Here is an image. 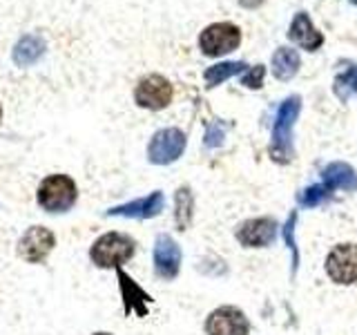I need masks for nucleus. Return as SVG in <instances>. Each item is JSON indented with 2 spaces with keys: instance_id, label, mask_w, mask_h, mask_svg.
<instances>
[{
  "instance_id": "obj_1",
  "label": "nucleus",
  "mask_w": 357,
  "mask_h": 335,
  "mask_svg": "<svg viewBox=\"0 0 357 335\" xmlns=\"http://www.w3.org/2000/svg\"><path fill=\"white\" fill-rule=\"evenodd\" d=\"M299 112H301V96L293 94L282 100V105H279L277 114H275L273 139H271L268 154H271V159L279 165L290 163L295 156L293 134H295V123L299 119Z\"/></svg>"
},
{
  "instance_id": "obj_2",
  "label": "nucleus",
  "mask_w": 357,
  "mask_h": 335,
  "mask_svg": "<svg viewBox=\"0 0 357 335\" xmlns=\"http://www.w3.org/2000/svg\"><path fill=\"white\" fill-rule=\"evenodd\" d=\"M137 253V241L126 232H105L92 244L89 260L96 268H121Z\"/></svg>"
},
{
  "instance_id": "obj_3",
  "label": "nucleus",
  "mask_w": 357,
  "mask_h": 335,
  "mask_svg": "<svg viewBox=\"0 0 357 335\" xmlns=\"http://www.w3.org/2000/svg\"><path fill=\"white\" fill-rule=\"evenodd\" d=\"M324 271L337 286L357 284V241H340L328 251L324 260Z\"/></svg>"
},
{
  "instance_id": "obj_4",
  "label": "nucleus",
  "mask_w": 357,
  "mask_h": 335,
  "mask_svg": "<svg viewBox=\"0 0 357 335\" xmlns=\"http://www.w3.org/2000/svg\"><path fill=\"white\" fill-rule=\"evenodd\" d=\"M78 199V188L72 177L50 174L38 186V204L47 212H67Z\"/></svg>"
},
{
  "instance_id": "obj_5",
  "label": "nucleus",
  "mask_w": 357,
  "mask_h": 335,
  "mask_svg": "<svg viewBox=\"0 0 357 335\" xmlns=\"http://www.w3.org/2000/svg\"><path fill=\"white\" fill-rule=\"evenodd\" d=\"M279 234V221L271 215H261V217H250L241 221L237 228H234V239L241 246V248H268L273 246Z\"/></svg>"
},
{
  "instance_id": "obj_6",
  "label": "nucleus",
  "mask_w": 357,
  "mask_h": 335,
  "mask_svg": "<svg viewBox=\"0 0 357 335\" xmlns=\"http://www.w3.org/2000/svg\"><path fill=\"white\" fill-rule=\"evenodd\" d=\"M188 137L178 128H163L152 134L148 143V161L154 165H170L178 161L185 152Z\"/></svg>"
},
{
  "instance_id": "obj_7",
  "label": "nucleus",
  "mask_w": 357,
  "mask_h": 335,
  "mask_svg": "<svg viewBox=\"0 0 357 335\" xmlns=\"http://www.w3.org/2000/svg\"><path fill=\"white\" fill-rule=\"evenodd\" d=\"M250 331L252 324L248 315L239 306L232 304H223L210 311L204 322L206 335H250Z\"/></svg>"
},
{
  "instance_id": "obj_8",
  "label": "nucleus",
  "mask_w": 357,
  "mask_h": 335,
  "mask_svg": "<svg viewBox=\"0 0 357 335\" xmlns=\"http://www.w3.org/2000/svg\"><path fill=\"white\" fill-rule=\"evenodd\" d=\"M239 43H241V31L237 25H232V22H215V25H210L201 31V36H199L201 52L206 56H212V59L234 52L239 47Z\"/></svg>"
},
{
  "instance_id": "obj_9",
  "label": "nucleus",
  "mask_w": 357,
  "mask_h": 335,
  "mask_svg": "<svg viewBox=\"0 0 357 335\" xmlns=\"http://www.w3.org/2000/svg\"><path fill=\"white\" fill-rule=\"evenodd\" d=\"M154 275L163 282H172L181 273L183 253L172 234L161 232L154 241Z\"/></svg>"
},
{
  "instance_id": "obj_10",
  "label": "nucleus",
  "mask_w": 357,
  "mask_h": 335,
  "mask_svg": "<svg viewBox=\"0 0 357 335\" xmlns=\"http://www.w3.org/2000/svg\"><path fill=\"white\" fill-rule=\"evenodd\" d=\"M174 89L170 85V81L159 74H150L139 81L137 89H134V100H137L139 107L145 110H165L172 103Z\"/></svg>"
},
{
  "instance_id": "obj_11",
  "label": "nucleus",
  "mask_w": 357,
  "mask_h": 335,
  "mask_svg": "<svg viewBox=\"0 0 357 335\" xmlns=\"http://www.w3.org/2000/svg\"><path fill=\"white\" fill-rule=\"evenodd\" d=\"M54 246H56V237L50 228L31 226L18 239V255H20V260H25L29 264H40L47 260V255L54 251Z\"/></svg>"
},
{
  "instance_id": "obj_12",
  "label": "nucleus",
  "mask_w": 357,
  "mask_h": 335,
  "mask_svg": "<svg viewBox=\"0 0 357 335\" xmlns=\"http://www.w3.org/2000/svg\"><path fill=\"white\" fill-rule=\"evenodd\" d=\"M165 208V197L161 190H154L148 197H141V199H134L128 201L123 206H114L109 208L105 215L107 217H126V219H154L159 217Z\"/></svg>"
},
{
  "instance_id": "obj_13",
  "label": "nucleus",
  "mask_w": 357,
  "mask_h": 335,
  "mask_svg": "<svg viewBox=\"0 0 357 335\" xmlns=\"http://www.w3.org/2000/svg\"><path fill=\"white\" fill-rule=\"evenodd\" d=\"M116 277H119V286H121V295H123V308H126V315L130 313H137L139 318L148 315V306L152 297L145 293V290L134 282V279L123 271V268H116Z\"/></svg>"
},
{
  "instance_id": "obj_14",
  "label": "nucleus",
  "mask_w": 357,
  "mask_h": 335,
  "mask_svg": "<svg viewBox=\"0 0 357 335\" xmlns=\"http://www.w3.org/2000/svg\"><path fill=\"white\" fill-rule=\"evenodd\" d=\"M288 38L295 40L297 45H301V47L308 52H317L324 45L321 31H317V27L312 25V20L308 18V14H304V11L295 14L293 22H290V29H288Z\"/></svg>"
},
{
  "instance_id": "obj_15",
  "label": "nucleus",
  "mask_w": 357,
  "mask_h": 335,
  "mask_svg": "<svg viewBox=\"0 0 357 335\" xmlns=\"http://www.w3.org/2000/svg\"><path fill=\"white\" fill-rule=\"evenodd\" d=\"M321 184L331 190H344V193H357V172L351 163L333 161L321 170Z\"/></svg>"
},
{
  "instance_id": "obj_16",
  "label": "nucleus",
  "mask_w": 357,
  "mask_h": 335,
  "mask_svg": "<svg viewBox=\"0 0 357 335\" xmlns=\"http://www.w3.org/2000/svg\"><path fill=\"white\" fill-rule=\"evenodd\" d=\"M195 219V193L190 186H178L174 193V223L178 232H185Z\"/></svg>"
},
{
  "instance_id": "obj_17",
  "label": "nucleus",
  "mask_w": 357,
  "mask_h": 335,
  "mask_svg": "<svg viewBox=\"0 0 357 335\" xmlns=\"http://www.w3.org/2000/svg\"><path fill=\"white\" fill-rule=\"evenodd\" d=\"M299 67H301V59H299L297 50L279 47L273 54V74H275V78H279V81H290V78H295Z\"/></svg>"
},
{
  "instance_id": "obj_18",
  "label": "nucleus",
  "mask_w": 357,
  "mask_h": 335,
  "mask_svg": "<svg viewBox=\"0 0 357 335\" xmlns=\"http://www.w3.org/2000/svg\"><path fill=\"white\" fill-rule=\"evenodd\" d=\"M45 54V40L36 34H29V36H22L14 50V63L18 67H29L31 63H36L40 56Z\"/></svg>"
},
{
  "instance_id": "obj_19",
  "label": "nucleus",
  "mask_w": 357,
  "mask_h": 335,
  "mask_svg": "<svg viewBox=\"0 0 357 335\" xmlns=\"http://www.w3.org/2000/svg\"><path fill=\"white\" fill-rule=\"evenodd\" d=\"M245 63H234V61H228V63H217V65H212V67H208L206 70V74H204V78H206V85L212 89V87H217V85H221V83H226L228 78H232V76H237L239 72H245Z\"/></svg>"
},
{
  "instance_id": "obj_20",
  "label": "nucleus",
  "mask_w": 357,
  "mask_h": 335,
  "mask_svg": "<svg viewBox=\"0 0 357 335\" xmlns=\"http://www.w3.org/2000/svg\"><path fill=\"white\" fill-rule=\"evenodd\" d=\"M333 197V190L328 186H324V184H315V186H308L304 190H299V195H297V204L301 208H317L321 204H326V201Z\"/></svg>"
},
{
  "instance_id": "obj_21",
  "label": "nucleus",
  "mask_w": 357,
  "mask_h": 335,
  "mask_svg": "<svg viewBox=\"0 0 357 335\" xmlns=\"http://www.w3.org/2000/svg\"><path fill=\"white\" fill-rule=\"evenodd\" d=\"M351 92L357 94V67H351V70H346L342 76L335 78V94H337L340 100L346 103Z\"/></svg>"
},
{
  "instance_id": "obj_22",
  "label": "nucleus",
  "mask_w": 357,
  "mask_h": 335,
  "mask_svg": "<svg viewBox=\"0 0 357 335\" xmlns=\"http://www.w3.org/2000/svg\"><path fill=\"white\" fill-rule=\"evenodd\" d=\"M295 226H297V210H293L286 219L284 226V239L288 244L290 253H293V277L297 275V266H299V251H297V239H295Z\"/></svg>"
},
{
  "instance_id": "obj_23",
  "label": "nucleus",
  "mask_w": 357,
  "mask_h": 335,
  "mask_svg": "<svg viewBox=\"0 0 357 335\" xmlns=\"http://www.w3.org/2000/svg\"><path fill=\"white\" fill-rule=\"evenodd\" d=\"M264 76H266V67L264 65H255L250 70H245L241 85L248 89H261L264 87Z\"/></svg>"
},
{
  "instance_id": "obj_24",
  "label": "nucleus",
  "mask_w": 357,
  "mask_h": 335,
  "mask_svg": "<svg viewBox=\"0 0 357 335\" xmlns=\"http://www.w3.org/2000/svg\"><path fill=\"white\" fill-rule=\"evenodd\" d=\"M223 143V130L217 126V123H215V126H210L208 128V134H206V145H208V148H219V145Z\"/></svg>"
},
{
  "instance_id": "obj_25",
  "label": "nucleus",
  "mask_w": 357,
  "mask_h": 335,
  "mask_svg": "<svg viewBox=\"0 0 357 335\" xmlns=\"http://www.w3.org/2000/svg\"><path fill=\"white\" fill-rule=\"evenodd\" d=\"M239 3H241L243 7H250V9H252V7H259V5L264 3V0H239Z\"/></svg>"
},
{
  "instance_id": "obj_26",
  "label": "nucleus",
  "mask_w": 357,
  "mask_h": 335,
  "mask_svg": "<svg viewBox=\"0 0 357 335\" xmlns=\"http://www.w3.org/2000/svg\"><path fill=\"white\" fill-rule=\"evenodd\" d=\"M92 335H112V333H107V331H98V333H92Z\"/></svg>"
},
{
  "instance_id": "obj_27",
  "label": "nucleus",
  "mask_w": 357,
  "mask_h": 335,
  "mask_svg": "<svg viewBox=\"0 0 357 335\" xmlns=\"http://www.w3.org/2000/svg\"><path fill=\"white\" fill-rule=\"evenodd\" d=\"M0 119H3V107H0Z\"/></svg>"
}]
</instances>
